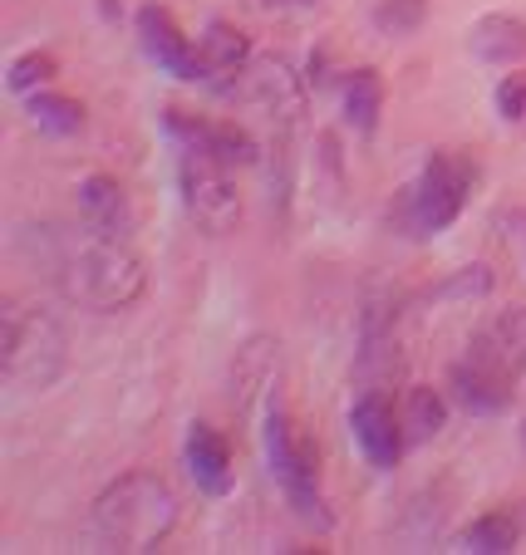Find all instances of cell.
I'll list each match as a JSON object with an SVG mask.
<instances>
[{
    "mask_svg": "<svg viewBox=\"0 0 526 555\" xmlns=\"http://www.w3.org/2000/svg\"><path fill=\"white\" fill-rule=\"evenodd\" d=\"M380 108H384L380 74H374V69L349 74V85H345V118H349V124H355L359 133H374V124H380Z\"/></svg>",
    "mask_w": 526,
    "mask_h": 555,
    "instance_id": "cell-15",
    "label": "cell"
},
{
    "mask_svg": "<svg viewBox=\"0 0 526 555\" xmlns=\"http://www.w3.org/2000/svg\"><path fill=\"white\" fill-rule=\"evenodd\" d=\"M497 114L506 124L526 128V74H506L502 85H497Z\"/></svg>",
    "mask_w": 526,
    "mask_h": 555,
    "instance_id": "cell-21",
    "label": "cell"
},
{
    "mask_svg": "<svg viewBox=\"0 0 526 555\" xmlns=\"http://www.w3.org/2000/svg\"><path fill=\"white\" fill-rule=\"evenodd\" d=\"M178 153H182L178 188H182L188 217L197 221L207 236H227V231L242 221V192H236V178H232L236 163H227L221 153H211V147H202V143H188V138L178 143Z\"/></svg>",
    "mask_w": 526,
    "mask_h": 555,
    "instance_id": "cell-5",
    "label": "cell"
},
{
    "mask_svg": "<svg viewBox=\"0 0 526 555\" xmlns=\"http://www.w3.org/2000/svg\"><path fill=\"white\" fill-rule=\"evenodd\" d=\"M54 79V60L50 54H25V60L11 64V89L15 94H30L35 85H50Z\"/></svg>",
    "mask_w": 526,
    "mask_h": 555,
    "instance_id": "cell-20",
    "label": "cell"
},
{
    "mask_svg": "<svg viewBox=\"0 0 526 555\" xmlns=\"http://www.w3.org/2000/svg\"><path fill=\"white\" fill-rule=\"evenodd\" d=\"M168 133L178 138V143L188 138V143L211 147V153H221L227 163H256V143L236 124H207V118H188V114H178V108H172V114H168Z\"/></svg>",
    "mask_w": 526,
    "mask_h": 555,
    "instance_id": "cell-13",
    "label": "cell"
},
{
    "mask_svg": "<svg viewBox=\"0 0 526 555\" xmlns=\"http://www.w3.org/2000/svg\"><path fill=\"white\" fill-rule=\"evenodd\" d=\"M79 217L99 231H114V236H133V207H128V192L114 178L94 172V178L79 182Z\"/></svg>",
    "mask_w": 526,
    "mask_h": 555,
    "instance_id": "cell-12",
    "label": "cell"
},
{
    "mask_svg": "<svg viewBox=\"0 0 526 555\" xmlns=\"http://www.w3.org/2000/svg\"><path fill=\"white\" fill-rule=\"evenodd\" d=\"M442 418H448V409H442L438 393H433V388H413L409 413H403V433H409L413 442H423V438H433V433L442 428Z\"/></svg>",
    "mask_w": 526,
    "mask_h": 555,
    "instance_id": "cell-18",
    "label": "cell"
},
{
    "mask_svg": "<svg viewBox=\"0 0 526 555\" xmlns=\"http://www.w3.org/2000/svg\"><path fill=\"white\" fill-rule=\"evenodd\" d=\"M419 21H423V0H384L380 11H374V25L384 35H409V30H419Z\"/></svg>",
    "mask_w": 526,
    "mask_h": 555,
    "instance_id": "cell-19",
    "label": "cell"
},
{
    "mask_svg": "<svg viewBox=\"0 0 526 555\" xmlns=\"http://www.w3.org/2000/svg\"><path fill=\"white\" fill-rule=\"evenodd\" d=\"M138 40H143L147 60L158 64L163 74H172V79H188V85H207V64H202V50H192L188 35L178 30V21H172L163 5H143V11H138Z\"/></svg>",
    "mask_w": 526,
    "mask_h": 555,
    "instance_id": "cell-9",
    "label": "cell"
},
{
    "mask_svg": "<svg viewBox=\"0 0 526 555\" xmlns=\"http://www.w3.org/2000/svg\"><path fill=\"white\" fill-rule=\"evenodd\" d=\"M271 5H310V0H271Z\"/></svg>",
    "mask_w": 526,
    "mask_h": 555,
    "instance_id": "cell-22",
    "label": "cell"
},
{
    "mask_svg": "<svg viewBox=\"0 0 526 555\" xmlns=\"http://www.w3.org/2000/svg\"><path fill=\"white\" fill-rule=\"evenodd\" d=\"M522 433H526V428H522Z\"/></svg>",
    "mask_w": 526,
    "mask_h": 555,
    "instance_id": "cell-23",
    "label": "cell"
},
{
    "mask_svg": "<svg viewBox=\"0 0 526 555\" xmlns=\"http://www.w3.org/2000/svg\"><path fill=\"white\" fill-rule=\"evenodd\" d=\"M349 433H355L364 462L380 472H389L394 462L403 457V442H409L403 418L394 413V403L384 399V388H364L355 399V409H349Z\"/></svg>",
    "mask_w": 526,
    "mask_h": 555,
    "instance_id": "cell-8",
    "label": "cell"
},
{
    "mask_svg": "<svg viewBox=\"0 0 526 555\" xmlns=\"http://www.w3.org/2000/svg\"><path fill=\"white\" fill-rule=\"evenodd\" d=\"M202 64H207V85L221 89V94H232L236 79L246 74V64H252V44H246L242 30H232V25H207V35H202Z\"/></svg>",
    "mask_w": 526,
    "mask_h": 555,
    "instance_id": "cell-11",
    "label": "cell"
},
{
    "mask_svg": "<svg viewBox=\"0 0 526 555\" xmlns=\"http://www.w3.org/2000/svg\"><path fill=\"white\" fill-rule=\"evenodd\" d=\"M0 364L11 388H50L64 369V330L44 305L11 300L5 305V335H0Z\"/></svg>",
    "mask_w": 526,
    "mask_h": 555,
    "instance_id": "cell-4",
    "label": "cell"
},
{
    "mask_svg": "<svg viewBox=\"0 0 526 555\" xmlns=\"http://www.w3.org/2000/svg\"><path fill=\"white\" fill-rule=\"evenodd\" d=\"M453 393L473 413H502L526 403V305L497 314L453 364Z\"/></svg>",
    "mask_w": 526,
    "mask_h": 555,
    "instance_id": "cell-3",
    "label": "cell"
},
{
    "mask_svg": "<svg viewBox=\"0 0 526 555\" xmlns=\"http://www.w3.org/2000/svg\"><path fill=\"white\" fill-rule=\"evenodd\" d=\"M473 178H477V168L467 163V157L433 153L428 163H423L419 182L403 192L399 227L409 231V236H438V231H448L458 217H463L467 192H473Z\"/></svg>",
    "mask_w": 526,
    "mask_h": 555,
    "instance_id": "cell-6",
    "label": "cell"
},
{
    "mask_svg": "<svg viewBox=\"0 0 526 555\" xmlns=\"http://www.w3.org/2000/svg\"><path fill=\"white\" fill-rule=\"evenodd\" d=\"M516 545V521L506 512H487L458 535V551H477V555H506Z\"/></svg>",
    "mask_w": 526,
    "mask_h": 555,
    "instance_id": "cell-16",
    "label": "cell"
},
{
    "mask_svg": "<svg viewBox=\"0 0 526 555\" xmlns=\"http://www.w3.org/2000/svg\"><path fill=\"white\" fill-rule=\"evenodd\" d=\"M54 285L64 291V300L85 310H128L143 295L147 271L128 236L85 221V231H69L54 242Z\"/></svg>",
    "mask_w": 526,
    "mask_h": 555,
    "instance_id": "cell-1",
    "label": "cell"
},
{
    "mask_svg": "<svg viewBox=\"0 0 526 555\" xmlns=\"http://www.w3.org/2000/svg\"><path fill=\"white\" fill-rule=\"evenodd\" d=\"M266 462H271L275 482H281L285 502L295 506V516H306L316 526H330L335 516L325 512V496H320V452L306 433L295 428L281 409H271L266 418Z\"/></svg>",
    "mask_w": 526,
    "mask_h": 555,
    "instance_id": "cell-7",
    "label": "cell"
},
{
    "mask_svg": "<svg viewBox=\"0 0 526 555\" xmlns=\"http://www.w3.org/2000/svg\"><path fill=\"white\" fill-rule=\"evenodd\" d=\"M188 472L207 496L232 492V448L207 423H192V433H188Z\"/></svg>",
    "mask_w": 526,
    "mask_h": 555,
    "instance_id": "cell-10",
    "label": "cell"
},
{
    "mask_svg": "<svg viewBox=\"0 0 526 555\" xmlns=\"http://www.w3.org/2000/svg\"><path fill=\"white\" fill-rule=\"evenodd\" d=\"M172 531H178V496L158 472H124L94 496V512H89L94 551H163Z\"/></svg>",
    "mask_w": 526,
    "mask_h": 555,
    "instance_id": "cell-2",
    "label": "cell"
},
{
    "mask_svg": "<svg viewBox=\"0 0 526 555\" xmlns=\"http://www.w3.org/2000/svg\"><path fill=\"white\" fill-rule=\"evenodd\" d=\"M30 124L40 133H54V138H69L85 128V104L79 99H64V94H35L30 99Z\"/></svg>",
    "mask_w": 526,
    "mask_h": 555,
    "instance_id": "cell-17",
    "label": "cell"
},
{
    "mask_svg": "<svg viewBox=\"0 0 526 555\" xmlns=\"http://www.w3.org/2000/svg\"><path fill=\"white\" fill-rule=\"evenodd\" d=\"M473 54L487 64H512L526 54V25L512 15H487L473 25Z\"/></svg>",
    "mask_w": 526,
    "mask_h": 555,
    "instance_id": "cell-14",
    "label": "cell"
}]
</instances>
